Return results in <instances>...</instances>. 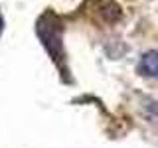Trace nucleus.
I'll list each match as a JSON object with an SVG mask.
<instances>
[{
  "instance_id": "obj_1",
  "label": "nucleus",
  "mask_w": 158,
  "mask_h": 148,
  "mask_svg": "<svg viewBox=\"0 0 158 148\" xmlns=\"http://www.w3.org/2000/svg\"><path fill=\"white\" fill-rule=\"evenodd\" d=\"M61 20H59L52 10H48L44 16H40L38 20V36L42 39L46 51L49 53V57L53 59V63L63 71V75L67 73L65 67V53H63V43H61Z\"/></svg>"
},
{
  "instance_id": "obj_2",
  "label": "nucleus",
  "mask_w": 158,
  "mask_h": 148,
  "mask_svg": "<svg viewBox=\"0 0 158 148\" xmlns=\"http://www.w3.org/2000/svg\"><path fill=\"white\" fill-rule=\"evenodd\" d=\"M87 6L93 10L95 16H99L107 24L117 22V20H121V16H123L121 8H118V4L115 0H87Z\"/></svg>"
},
{
  "instance_id": "obj_3",
  "label": "nucleus",
  "mask_w": 158,
  "mask_h": 148,
  "mask_svg": "<svg viewBox=\"0 0 158 148\" xmlns=\"http://www.w3.org/2000/svg\"><path fill=\"white\" fill-rule=\"evenodd\" d=\"M138 73L144 77H158V51H146L140 57Z\"/></svg>"
},
{
  "instance_id": "obj_4",
  "label": "nucleus",
  "mask_w": 158,
  "mask_h": 148,
  "mask_svg": "<svg viewBox=\"0 0 158 148\" xmlns=\"http://www.w3.org/2000/svg\"><path fill=\"white\" fill-rule=\"evenodd\" d=\"M2 28H4V20H2V14H0V34H2Z\"/></svg>"
}]
</instances>
